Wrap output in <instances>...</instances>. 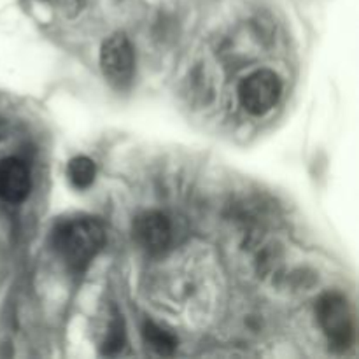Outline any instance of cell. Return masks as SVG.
<instances>
[{
	"label": "cell",
	"mask_w": 359,
	"mask_h": 359,
	"mask_svg": "<svg viewBox=\"0 0 359 359\" xmlns=\"http://www.w3.org/2000/svg\"><path fill=\"white\" fill-rule=\"evenodd\" d=\"M53 248L74 272H83L105 245V228L91 216L67 217L53 230Z\"/></svg>",
	"instance_id": "cell-1"
},
{
	"label": "cell",
	"mask_w": 359,
	"mask_h": 359,
	"mask_svg": "<svg viewBox=\"0 0 359 359\" xmlns=\"http://www.w3.org/2000/svg\"><path fill=\"white\" fill-rule=\"evenodd\" d=\"M32 189L30 170L20 158L0 160V198L9 203H21L27 200Z\"/></svg>",
	"instance_id": "cell-6"
},
{
	"label": "cell",
	"mask_w": 359,
	"mask_h": 359,
	"mask_svg": "<svg viewBox=\"0 0 359 359\" xmlns=\"http://www.w3.org/2000/svg\"><path fill=\"white\" fill-rule=\"evenodd\" d=\"M100 69L105 81L116 90L132 84L135 74V53L125 34L118 32L104 41L100 48Z\"/></svg>",
	"instance_id": "cell-3"
},
{
	"label": "cell",
	"mask_w": 359,
	"mask_h": 359,
	"mask_svg": "<svg viewBox=\"0 0 359 359\" xmlns=\"http://www.w3.org/2000/svg\"><path fill=\"white\" fill-rule=\"evenodd\" d=\"M132 235L135 244L147 255H160L172 241L170 221L158 210H146L133 219Z\"/></svg>",
	"instance_id": "cell-5"
},
{
	"label": "cell",
	"mask_w": 359,
	"mask_h": 359,
	"mask_svg": "<svg viewBox=\"0 0 359 359\" xmlns=\"http://www.w3.org/2000/svg\"><path fill=\"white\" fill-rule=\"evenodd\" d=\"M67 175H69V181L72 182L74 188H90L95 182V175H97L95 161L90 160L88 156L72 158V160L69 161V165H67Z\"/></svg>",
	"instance_id": "cell-7"
},
{
	"label": "cell",
	"mask_w": 359,
	"mask_h": 359,
	"mask_svg": "<svg viewBox=\"0 0 359 359\" xmlns=\"http://www.w3.org/2000/svg\"><path fill=\"white\" fill-rule=\"evenodd\" d=\"M142 335L147 346H149L154 353L160 354V356H172L175 347H177V340H175L170 333H167L165 330H161L160 326H156L151 321H146V325H144L142 328Z\"/></svg>",
	"instance_id": "cell-8"
},
{
	"label": "cell",
	"mask_w": 359,
	"mask_h": 359,
	"mask_svg": "<svg viewBox=\"0 0 359 359\" xmlns=\"http://www.w3.org/2000/svg\"><path fill=\"white\" fill-rule=\"evenodd\" d=\"M283 95V81L273 70L262 69L249 74L238 86L241 105L252 116L272 111Z\"/></svg>",
	"instance_id": "cell-4"
},
{
	"label": "cell",
	"mask_w": 359,
	"mask_h": 359,
	"mask_svg": "<svg viewBox=\"0 0 359 359\" xmlns=\"http://www.w3.org/2000/svg\"><path fill=\"white\" fill-rule=\"evenodd\" d=\"M316 312H318L319 325H321L330 346L340 351L351 347L356 325H354L353 309H351L347 298L340 293L323 294L319 298Z\"/></svg>",
	"instance_id": "cell-2"
}]
</instances>
